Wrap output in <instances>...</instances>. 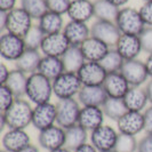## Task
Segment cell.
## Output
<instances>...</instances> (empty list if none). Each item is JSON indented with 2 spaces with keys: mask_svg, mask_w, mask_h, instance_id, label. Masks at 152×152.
<instances>
[{
  "mask_svg": "<svg viewBox=\"0 0 152 152\" xmlns=\"http://www.w3.org/2000/svg\"><path fill=\"white\" fill-rule=\"evenodd\" d=\"M53 91V80L48 79L39 72H34L28 78L26 95L30 102L37 104H42L50 102Z\"/></svg>",
  "mask_w": 152,
  "mask_h": 152,
  "instance_id": "6da1fadb",
  "label": "cell"
},
{
  "mask_svg": "<svg viewBox=\"0 0 152 152\" xmlns=\"http://www.w3.org/2000/svg\"><path fill=\"white\" fill-rule=\"evenodd\" d=\"M6 118L8 128L25 129L28 126L32 125L33 107L28 101L23 99H16L15 102L7 111L2 112Z\"/></svg>",
  "mask_w": 152,
  "mask_h": 152,
  "instance_id": "7a4b0ae2",
  "label": "cell"
},
{
  "mask_svg": "<svg viewBox=\"0 0 152 152\" xmlns=\"http://www.w3.org/2000/svg\"><path fill=\"white\" fill-rule=\"evenodd\" d=\"M83 88V84L77 73L64 71L61 76L53 80L54 95L58 99H75L78 96L80 89Z\"/></svg>",
  "mask_w": 152,
  "mask_h": 152,
  "instance_id": "3957f363",
  "label": "cell"
},
{
  "mask_svg": "<svg viewBox=\"0 0 152 152\" xmlns=\"http://www.w3.org/2000/svg\"><path fill=\"white\" fill-rule=\"evenodd\" d=\"M115 24L122 34H136L138 36L145 26V23L140 14V10L132 7H124L120 9Z\"/></svg>",
  "mask_w": 152,
  "mask_h": 152,
  "instance_id": "277c9868",
  "label": "cell"
},
{
  "mask_svg": "<svg viewBox=\"0 0 152 152\" xmlns=\"http://www.w3.org/2000/svg\"><path fill=\"white\" fill-rule=\"evenodd\" d=\"M80 105L81 104L76 99H58L56 103V111H57L56 124L64 129H68L75 125H78L79 114L81 111Z\"/></svg>",
  "mask_w": 152,
  "mask_h": 152,
  "instance_id": "5b68a950",
  "label": "cell"
},
{
  "mask_svg": "<svg viewBox=\"0 0 152 152\" xmlns=\"http://www.w3.org/2000/svg\"><path fill=\"white\" fill-rule=\"evenodd\" d=\"M119 136V132L113 127L102 125L101 127L91 132V144L99 152L114 151L115 143Z\"/></svg>",
  "mask_w": 152,
  "mask_h": 152,
  "instance_id": "8992f818",
  "label": "cell"
},
{
  "mask_svg": "<svg viewBox=\"0 0 152 152\" xmlns=\"http://www.w3.org/2000/svg\"><path fill=\"white\" fill-rule=\"evenodd\" d=\"M26 46L23 37L13 33H4L0 37V55L4 60L16 62L24 52Z\"/></svg>",
  "mask_w": 152,
  "mask_h": 152,
  "instance_id": "52a82bcc",
  "label": "cell"
},
{
  "mask_svg": "<svg viewBox=\"0 0 152 152\" xmlns=\"http://www.w3.org/2000/svg\"><path fill=\"white\" fill-rule=\"evenodd\" d=\"M91 37L99 39L109 47H115L122 33L114 22L109 21H95L91 28Z\"/></svg>",
  "mask_w": 152,
  "mask_h": 152,
  "instance_id": "ba28073f",
  "label": "cell"
},
{
  "mask_svg": "<svg viewBox=\"0 0 152 152\" xmlns=\"http://www.w3.org/2000/svg\"><path fill=\"white\" fill-rule=\"evenodd\" d=\"M39 145L50 152L65 146V129L57 124L44 130H40L38 135Z\"/></svg>",
  "mask_w": 152,
  "mask_h": 152,
  "instance_id": "9c48e42d",
  "label": "cell"
},
{
  "mask_svg": "<svg viewBox=\"0 0 152 152\" xmlns=\"http://www.w3.org/2000/svg\"><path fill=\"white\" fill-rule=\"evenodd\" d=\"M56 119H57L56 104L47 102L42 104H37L33 107L32 125L39 132L56 125Z\"/></svg>",
  "mask_w": 152,
  "mask_h": 152,
  "instance_id": "30bf717a",
  "label": "cell"
},
{
  "mask_svg": "<svg viewBox=\"0 0 152 152\" xmlns=\"http://www.w3.org/2000/svg\"><path fill=\"white\" fill-rule=\"evenodd\" d=\"M120 72L126 78L130 87H141V85L144 84L149 78L145 63L137 58L125 61Z\"/></svg>",
  "mask_w": 152,
  "mask_h": 152,
  "instance_id": "8fae6325",
  "label": "cell"
},
{
  "mask_svg": "<svg viewBox=\"0 0 152 152\" xmlns=\"http://www.w3.org/2000/svg\"><path fill=\"white\" fill-rule=\"evenodd\" d=\"M32 17L22 7L13 9L8 13L7 31L20 37H24L32 28Z\"/></svg>",
  "mask_w": 152,
  "mask_h": 152,
  "instance_id": "7c38bea8",
  "label": "cell"
},
{
  "mask_svg": "<svg viewBox=\"0 0 152 152\" xmlns=\"http://www.w3.org/2000/svg\"><path fill=\"white\" fill-rule=\"evenodd\" d=\"M77 75L83 86H102L107 73L99 62H85Z\"/></svg>",
  "mask_w": 152,
  "mask_h": 152,
  "instance_id": "4fadbf2b",
  "label": "cell"
},
{
  "mask_svg": "<svg viewBox=\"0 0 152 152\" xmlns=\"http://www.w3.org/2000/svg\"><path fill=\"white\" fill-rule=\"evenodd\" d=\"M117 130L121 134L136 136L144 130V117L143 112L127 111L117 121Z\"/></svg>",
  "mask_w": 152,
  "mask_h": 152,
  "instance_id": "5bb4252c",
  "label": "cell"
},
{
  "mask_svg": "<svg viewBox=\"0 0 152 152\" xmlns=\"http://www.w3.org/2000/svg\"><path fill=\"white\" fill-rule=\"evenodd\" d=\"M70 42L63 32L54 33V34H46L45 39L41 45V52L47 56H55L62 57L63 54L68 50Z\"/></svg>",
  "mask_w": 152,
  "mask_h": 152,
  "instance_id": "9a60e30c",
  "label": "cell"
},
{
  "mask_svg": "<svg viewBox=\"0 0 152 152\" xmlns=\"http://www.w3.org/2000/svg\"><path fill=\"white\" fill-rule=\"evenodd\" d=\"M102 86L109 97H115V99H124V96L130 88L128 81L122 76L120 71L107 73Z\"/></svg>",
  "mask_w": 152,
  "mask_h": 152,
  "instance_id": "2e32d148",
  "label": "cell"
},
{
  "mask_svg": "<svg viewBox=\"0 0 152 152\" xmlns=\"http://www.w3.org/2000/svg\"><path fill=\"white\" fill-rule=\"evenodd\" d=\"M30 144V136L25 129L8 128L2 136V148L8 152H18Z\"/></svg>",
  "mask_w": 152,
  "mask_h": 152,
  "instance_id": "e0dca14e",
  "label": "cell"
},
{
  "mask_svg": "<svg viewBox=\"0 0 152 152\" xmlns=\"http://www.w3.org/2000/svg\"><path fill=\"white\" fill-rule=\"evenodd\" d=\"M104 117L105 114L102 107H83L79 114L78 125H80L88 132H93L104 125Z\"/></svg>",
  "mask_w": 152,
  "mask_h": 152,
  "instance_id": "ac0fdd59",
  "label": "cell"
},
{
  "mask_svg": "<svg viewBox=\"0 0 152 152\" xmlns=\"http://www.w3.org/2000/svg\"><path fill=\"white\" fill-rule=\"evenodd\" d=\"M107 97L103 86H83L78 94V101L83 107H103Z\"/></svg>",
  "mask_w": 152,
  "mask_h": 152,
  "instance_id": "d6986e66",
  "label": "cell"
},
{
  "mask_svg": "<svg viewBox=\"0 0 152 152\" xmlns=\"http://www.w3.org/2000/svg\"><path fill=\"white\" fill-rule=\"evenodd\" d=\"M114 48L119 52L125 61L135 60L143 50L140 38L136 34H121Z\"/></svg>",
  "mask_w": 152,
  "mask_h": 152,
  "instance_id": "ffe728a7",
  "label": "cell"
},
{
  "mask_svg": "<svg viewBox=\"0 0 152 152\" xmlns=\"http://www.w3.org/2000/svg\"><path fill=\"white\" fill-rule=\"evenodd\" d=\"M63 33L71 46H81L91 37V28L84 22L71 21L64 25Z\"/></svg>",
  "mask_w": 152,
  "mask_h": 152,
  "instance_id": "44dd1931",
  "label": "cell"
},
{
  "mask_svg": "<svg viewBox=\"0 0 152 152\" xmlns=\"http://www.w3.org/2000/svg\"><path fill=\"white\" fill-rule=\"evenodd\" d=\"M86 62H101L111 47L95 37H89L80 46Z\"/></svg>",
  "mask_w": 152,
  "mask_h": 152,
  "instance_id": "7402d4cb",
  "label": "cell"
},
{
  "mask_svg": "<svg viewBox=\"0 0 152 152\" xmlns=\"http://www.w3.org/2000/svg\"><path fill=\"white\" fill-rule=\"evenodd\" d=\"M68 16L71 21L87 23L94 17V2L91 0H72Z\"/></svg>",
  "mask_w": 152,
  "mask_h": 152,
  "instance_id": "603a6c76",
  "label": "cell"
},
{
  "mask_svg": "<svg viewBox=\"0 0 152 152\" xmlns=\"http://www.w3.org/2000/svg\"><path fill=\"white\" fill-rule=\"evenodd\" d=\"M124 102L128 111H144L146 104L149 103V99L146 95L145 88L142 87H130L126 95L124 96Z\"/></svg>",
  "mask_w": 152,
  "mask_h": 152,
  "instance_id": "cb8c5ba5",
  "label": "cell"
},
{
  "mask_svg": "<svg viewBox=\"0 0 152 152\" xmlns=\"http://www.w3.org/2000/svg\"><path fill=\"white\" fill-rule=\"evenodd\" d=\"M64 71L65 70H64V65H63L61 57L44 55L41 57V61H40L37 72L47 77L50 80H54L58 76H61Z\"/></svg>",
  "mask_w": 152,
  "mask_h": 152,
  "instance_id": "d4e9b609",
  "label": "cell"
},
{
  "mask_svg": "<svg viewBox=\"0 0 152 152\" xmlns=\"http://www.w3.org/2000/svg\"><path fill=\"white\" fill-rule=\"evenodd\" d=\"M61 58L64 65V70L73 73H78V71L86 62L80 46H70Z\"/></svg>",
  "mask_w": 152,
  "mask_h": 152,
  "instance_id": "484cf974",
  "label": "cell"
},
{
  "mask_svg": "<svg viewBox=\"0 0 152 152\" xmlns=\"http://www.w3.org/2000/svg\"><path fill=\"white\" fill-rule=\"evenodd\" d=\"M28 78L29 76H26V73H24L18 69L10 70V75L8 77L5 86H7L12 91L16 99H22L24 95H26Z\"/></svg>",
  "mask_w": 152,
  "mask_h": 152,
  "instance_id": "4316f807",
  "label": "cell"
},
{
  "mask_svg": "<svg viewBox=\"0 0 152 152\" xmlns=\"http://www.w3.org/2000/svg\"><path fill=\"white\" fill-rule=\"evenodd\" d=\"M41 61V56L39 50L34 49H26L21 55V57L15 62L16 69L23 71L26 75H32L38 71L39 64Z\"/></svg>",
  "mask_w": 152,
  "mask_h": 152,
  "instance_id": "83f0119b",
  "label": "cell"
},
{
  "mask_svg": "<svg viewBox=\"0 0 152 152\" xmlns=\"http://www.w3.org/2000/svg\"><path fill=\"white\" fill-rule=\"evenodd\" d=\"M88 130H86L80 125H75L65 129V148L71 151H76L80 146L87 143Z\"/></svg>",
  "mask_w": 152,
  "mask_h": 152,
  "instance_id": "f1b7e54d",
  "label": "cell"
},
{
  "mask_svg": "<svg viewBox=\"0 0 152 152\" xmlns=\"http://www.w3.org/2000/svg\"><path fill=\"white\" fill-rule=\"evenodd\" d=\"M120 8L117 7L109 0H95L94 1V17L99 21L114 22L118 17Z\"/></svg>",
  "mask_w": 152,
  "mask_h": 152,
  "instance_id": "f546056e",
  "label": "cell"
},
{
  "mask_svg": "<svg viewBox=\"0 0 152 152\" xmlns=\"http://www.w3.org/2000/svg\"><path fill=\"white\" fill-rule=\"evenodd\" d=\"M39 26L44 31L45 34H54L63 32L64 29V21L62 15L54 13V12H47L45 15L39 20Z\"/></svg>",
  "mask_w": 152,
  "mask_h": 152,
  "instance_id": "4dcf8cb0",
  "label": "cell"
},
{
  "mask_svg": "<svg viewBox=\"0 0 152 152\" xmlns=\"http://www.w3.org/2000/svg\"><path fill=\"white\" fill-rule=\"evenodd\" d=\"M102 109H103L105 117L113 121H118L128 111V109L124 102V99H115V97H107Z\"/></svg>",
  "mask_w": 152,
  "mask_h": 152,
  "instance_id": "1f68e13d",
  "label": "cell"
},
{
  "mask_svg": "<svg viewBox=\"0 0 152 152\" xmlns=\"http://www.w3.org/2000/svg\"><path fill=\"white\" fill-rule=\"evenodd\" d=\"M99 63L107 71V73H112V72H119L121 70L125 60L115 48H110V50Z\"/></svg>",
  "mask_w": 152,
  "mask_h": 152,
  "instance_id": "d6a6232c",
  "label": "cell"
},
{
  "mask_svg": "<svg viewBox=\"0 0 152 152\" xmlns=\"http://www.w3.org/2000/svg\"><path fill=\"white\" fill-rule=\"evenodd\" d=\"M21 7L34 20H40L48 12L47 0H21Z\"/></svg>",
  "mask_w": 152,
  "mask_h": 152,
  "instance_id": "836d02e7",
  "label": "cell"
},
{
  "mask_svg": "<svg viewBox=\"0 0 152 152\" xmlns=\"http://www.w3.org/2000/svg\"><path fill=\"white\" fill-rule=\"evenodd\" d=\"M45 37L46 34L44 33V31L40 29L39 25H32V28L29 30V32L23 37L26 49L39 50L41 48Z\"/></svg>",
  "mask_w": 152,
  "mask_h": 152,
  "instance_id": "e575fe53",
  "label": "cell"
},
{
  "mask_svg": "<svg viewBox=\"0 0 152 152\" xmlns=\"http://www.w3.org/2000/svg\"><path fill=\"white\" fill-rule=\"evenodd\" d=\"M137 145H138V142L136 141L135 136L119 133L114 152H136Z\"/></svg>",
  "mask_w": 152,
  "mask_h": 152,
  "instance_id": "d590c367",
  "label": "cell"
},
{
  "mask_svg": "<svg viewBox=\"0 0 152 152\" xmlns=\"http://www.w3.org/2000/svg\"><path fill=\"white\" fill-rule=\"evenodd\" d=\"M15 95L12 93V91L8 88L7 86L1 85L0 86V110L1 112L7 111L12 104L15 102Z\"/></svg>",
  "mask_w": 152,
  "mask_h": 152,
  "instance_id": "8d00e7d4",
  "label": "cell"
},
{
  "mask_svg": "<svg viewBox=\"0 0 152 152\" xmlns=\"http://www.w3.org/2000/svg\"><path fill=\"white\" fill-rule=\"evenodd\" d=\"M72 0H47V6L49 12L57 13L60 15L68 14V10Z\"/></svg>",
  "mask_w": 152,
  "mask_h": 152,
  "instance_id": "74e56055",
  "label": "cell"
},
{
  "mask_svg": "<svg viewBox=\"0 0 152 152\" xmlns=\"http://www.w3.org/2000/svg\"><path fill=\"white\" fill-rule=\"evenodd\" d=\"M138 38L142 45V49L145 53L152 54V26H145L138 34Z\"/></svg>",
  "mask_w": 152,
  "mask_h": 152,
  "instance_id": "f35d334b",
  "label": "cell"
},
{
  "mask_svg": "<svg viewBox=\"0 0 152 152\" xmlns=\"http://www.w3.org/2000/svg\"><path fill=\"white\" fill-rule=\"evenodd\" d=\"M140 14L142 16L146 26H152V1L144 2V5L140 8Z\"/></svg>",
  "mask_w": 152,
  "mask_h": 152,
  "instance_id": "ab89813d",
  "label": "cell"
},
{
  "mask_svg": "<svg viewBox=\"0 0 152 152\" xmlns=\"http://www.w3.org/2000/svg\"><path fill=\"white\" fill-rule=\"evenodd\" d=\"M137 152H152V134H146L138 141Z\"/></svg>",
  "mask_w": 152,
  "mask_h": 152,
  "instance_id": "60d3db41",
  "label": "cell"
},
{
  "mask_svg": "<svg viewBox=\"0 0 152 152\" xmlns=\"http://www.w3.org/2000/svg\"><path fill=\"white\" fill-rule=\"evenodd\" d=\"M143 117H144V132L146 134H152V105L145 109Z\"/></svg>",
  "mask_w": 152,
  "mask_h": 152,
  "instance_id": "b9f144b4",
  "label": "cell"
},
{
  "mask_svg": "<svg viewBox=\"0 0 152 152\" xmlns=\"http://www.w3.org/2000/svg\"><path fill=\"white\" fill-rule=\"evenodd\" d=\"M16 0H0V12H12L15 9Z\"/></svg>",
  "mask_w": 152,
  "mask_h": 152,
  "instance_id": "7bdbcfd3",
  "label": "cell"
},
{
  "mask_svg": "<svg viewBox=\"0 0 152 152\" xmlns=\"http://www.w3.org/2000/svg\"><path fill=\"white\" fill-rule=\"evenodd\" d=\"M9 75H10V70L6 66V64L1 63V65H0V84L1 85L6 84Z\"/></svg>",
  "mask_w": 152,
  "mask_h": 152,
  "instance_id": "ee69618b",
  "label": "cell"
},
{
  "mask_svg": "<svg viewBox=\"0 0 152 152\" xmlns=\"http://www.w3.org/2000/svg\"><path fill=\"white\" fill-rule=\"evenodd\" d=\"M8 23V13L7 12H0V31L7 30Z\"/></svg>",
  "mask_w": 152,
  "mask_h": 152,
  "instance_id": "f6af8a7d",
  "label": "cell"
},
{
  "mask_svg": "<svg viewBox=\"0 0 152 152\" xmlns=\"http://www.w3.org/2000/svg\"><path fill=\"white\" fill-rule=\"evenodd\" d=\"M73 152H99V151H97L91 143H86V144H84L83 146H80L79 149H77L76 151H73Z\"/></svg>",
  "mask_w": 152,
  "mask_h": 152,
  "instance_id": "bcb514c9",
  "label": "cell"
},
{
  "mask_svg": "<svg viewBox=\"0 0 152 152\" xmlns=\"http://www.w3.org/2000/svg\"><path fill=\"white\" fill-rule=\"evenodd\" d=\"M145 66H146V71H148V75L152 79V54H149L146 61L144 62Z\"/></svg>",
  "mask_w": 152,
  "mask_h": 152,
  "instance_id": "7dc6e473",
  "label": "cell"
},
{
  "mask_svg": "<svg viewBox=\"0 0 152 152\" xmlns=\"http://www.w3.org/2000/svg\"><path fill=\"white\" fill-rule=\"evenodd\" d=\"M145 91H146V95H148V99H149V103L152 105V79H150L146 84L145 87Z\"/></svg>",
  "mask_w": 152,
  "mask_h": 152,
  "instance_id": "c3c4849f",
  "label": "cell"
},
{
  "mask_svg": "<svg viewBox=\"0 0 152 152\" xmlns=\"http://www.w3.org/2000/svg\"><path fill=\"white\" fill-rule=\"evenodd\" d=\"M18 152H40V151H39V149L36 145L30 144V145H28V146H25L24 149H22L21 151H18Z\"/></svg>",
  "mask_w": 152,
  "mask_h": 152,
  "instance_id": "681fc988",
  "label": "cell"
},
{
  "mask_svg": "<svg viewBox=\"0 0 152 152\" xmlns=\"http://www.w3.org/2000/svg\"><path fill=\"white\" fill-rule=\"evenodd\" d=\"M109 1L115 5L117 7H121V6H125L129 0H109Z\"/></svg>",
  "mask_w": 152,
  "mask_h": 152,
  "instance_id": "f907efd6",
  "label": "cell"
},
{
  "mask_svg": "<svg viewBox=\"0 0 152 152\" xmlns=\"http://www.w3.org/2000/svg\"><path fill=\"white\" fill-rule=\"evenodd\" d=\"M50 152H73V151H71V150H69L68 148L63 146L61 149H57V150H54V151H50Z\"/></svg>",
  "mask_w": 152,
  "mask_h": 152,
  "instance_id": "816d5d0a",
  "label": "cell"
},
{
  "mask_svg": "<svg viewBox=\"0 0 152 152\" xmlns=\"http://www.w3.org/2000/svg\"><path fill=\"white\" fill-rule=\"evenodd\" d=\"M0 152H8V151H6V150H4V149H2V150H1Z\"/></svg>",
  "mask_w": 152,
  "mask_h": 152,
  "instance_id": "f5cc1de1",
  "label": "cell"
},
{
  "mask_svg": "<svg viewBox=\"0 0 152 152\" xmlns=\"http://www.w3.org/2000/svg\"><path fill=\"white\" fill-rule=\"evenodd\" d=\"M145 2H148V1H152V0H144Z\"/></svg>",
  "mask_w": 152,
  "mask_h": 152,
  "instance_id": "db71d44e",
  "label": "cell"
},
{
  "mask_svg": "<svg viewBox=\"0 0 152 152\" xmlns=\"http://www.w3.org/2000/svg\"><path fill=\"white\" fill-rule=\"evenodd\" d=\"M109 152H114V151H109Z\"/></svg>",
  "mask_w": 152,
  "mask_h": 152,
  "instance_id": "11a10c76",
  "label": "cell"
}]
</instances>
